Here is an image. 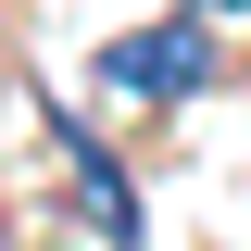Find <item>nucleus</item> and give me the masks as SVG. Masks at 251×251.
I'll return each instance as SVG.
<instances>
[{
    "mask_svg": "<svg viewBox=\"0 0 251 251\" xmlns=\"http://www.w3.org/2000/svg\"><path fill=\"white\" fill-rule=\"evenodd\" d=\"M113 75H126V88H151V100H176L188 75H201V38H188V25H151V38H126V50H113Z\"/></svg>",
    "mask_w": 251,
    "mask_h": 251,
    "instance_id": "f257e3e1",
    "label": "nucleus"
}]
</instances>
